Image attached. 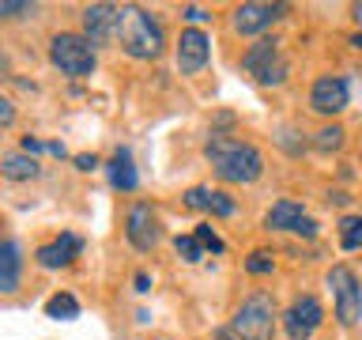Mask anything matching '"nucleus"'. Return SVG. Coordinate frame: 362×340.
Returning <instances> with one entry per match:
<instances>
[{
    "mask_svg": "<svg viewBox=\"0 0 362 340\" xmlns=\"http://www.w3.org/2000/svg\"><path fill=\"white\" fill-rule=\"evenodd\" d=\"M208 163L215 166V174L230 186H249L264 174V155L257 152L249 140H234V136H211L204 147Z\"/></svg>",
    "mask_w": 362,
    "mask_h": 340,
    "instance_id": "1",
    "label": "nucleus"
},
{
    "mask_svg": "<svg viewBox=\"0 0 362 340\" xmlns=\"http://www.w3.org/2000/svg\"><path fill=\"white\" fill-rule=\"evenodd\" d=\"M121 45L129 57H136V61H155L158 53H163V27H158L155 16H147L144 8L136 4H124L121 16H117V38H113Z\"/></svg>",
    "mask_w": 362,
    "mask_h": 340,
    "instance_id": "2",
    "label": "nucleus"
},
{
    "mask_svg": "<svg viewBox=\"0 0 362 340\" xmlns=\"http://www.w3.org/2000/svg\"><path fill=\"white\" fill-rule=\"evenodd\" d=\"M276 302H272L268 291H257L238 306L234 314V325L230 333L242 336V340H272V329H276Z\"/></svg>",
    "mask_w": 362,
    "mask_h": 340,
    "instance_id": "3",
    "label": "nucleus"
},
{
    "mask_svg": "<svg viewBox=\"0 0 362 340\" xmlns=\"http://www.w3.org/2000/svg\"><path fill=\"white\" fill-rule=\"evenodd\" d=\"M49 61L61 68L64 76H72V79H83L95 72V45H90L83 34H53V42H49Z\"/></svg>",
    "mask_w": 362,
    "mask_h": 340,
    "instance_id": "4",
    "label": "nucleus"
},
{
    "mask_svg": "<svg viewBox=\"0 0 362 340\" xmlns=\"http://www.w3.org/2000/svg\"><path fill=\"white\" fill-rule=\"evenodd\" d=\"M242 72L249 79H257V84H264V87L283 84V79H287V61H283V53H279V42L276 38L253 42L242 57Z\"/></svg>",
    "mask_w": 362,
    "mask_h": 340,
    "instance_id": "5",
    "label": "nucleus"
},
{
    "mask_svg": "<svg viewBox=\"0 0 362 340\" xmlns=\"http://www.w3.org/2000/svg\"><path fill=\"white\" fill-rule=\"evenodd\" d=\"M328 288L336 299V317L339 325H355L362 317V283L347 265H332L328 268Z\"/></svg>",
    "mask_w": 362,
    "mask_h": 340,
    "instance_id": "6",
    "label": "nucleus"
},
{
    "mask_svg": "<svg viewBox=\"0 0 362 340\" xmlns=\"http://www.w3.org/2000/svg\"><path fill=\"white\" fill-rule=\"evenodd\" d=\"M321 322H325V310L317 302V295H298L283 314V329H287L291 340H310L321 329Z\"/></svg>",
    "mask_w": 362,
    "mask_h": 340,
    "instance_id": "7",
    "label": "nucleus"
},
{
    "mask_svg": "<svg viewBox=\"0 0 362 340\" xmlns=\"http://www.w3.org/2000/svg\"><path fill=\"white\" fill-rule=\"evenodd\" d=\"M124 234H129V242L140 249V254H147V249H155L158 242V234H163V227H158V215L151 204H144V200H136L129 215H124Z\"/></svg>",
    "mask_w": 362,
    "mask_h": 340,
    "instance_id": "8",
    "label": "nucleus"
},
{
    "mask_svg": "<svg viewBox=\"0 0 362 340\" xmlns=\"http://www.w3.org/2000/svg\"><path fill=\"white\" fill-rule=\"evenodd\" d=\"M117 4H87L83 8V38L90 45H110L117 38Z\"/></svg>",
    "mask_w": 362,
    "mask_h": 340,
    "instance_id": "9",
    "label": "nucleus"
},
{
    "mask_svg": "<svg viewBox=\"0 0 362 340\" xmlns=\"http://www.w3.org/2000/svg\"><path fill=\"white\" fill-rule=\"evenodd\" d=\"M208 57H211V38L204 30L197 27H189V30H181V38H177V68L185 76H197L204 64H208Z\"/></svg>",
    "mask_w": 362,
    "mask_h": 340,
    "instance_id": "10",
    "label": "nucleus"
},
{
    "mask_svg": "<svg viewBox=\"0 0 362 340\" xmlns=\"http://www.w3.org/2000/svg\"><path fill=\"white\" fill-rule=\"evenodd\" d=\"M310 106L325 118L347 110V79L344 76H317V84L310 91Z\"/></svg>",
    "mask_w": 362,
    "mask_h": 340,
    "instance_id": "11",
    "label": "nucleus"
},
{
    "mask_svg": "<svg viewBox=\"0 0 362 340\" xmlns=\"http://www.w3.org/2000/svg\"><path fill=\"white\" fill-rule=\"evenodd\" d=\"M283 16V4H260V0H249V4L234 8V30L238 34H264L268 27H276Z\"/></svg>",
    "mask_w": 362,
    "mask_h": 340,
    "instance_id": "12",
    "label": "nucleus"
},
{
    "mask_svg": "<svg viewBox=\"0 0 362 340\" xmlns=\"http://www.w3.org/2000/svg\"><path fill=\"white\" fill-rule=\"evenodd\" d=\"M76 254H79V238H76V234H61L57 242L42 246L34 261H38L42 268H64V265H72Z\"/></svg>",
    "mask_w": 362,
    "mask_h": 340,
    "instance_id": "13",
    "label": "nucleus"
},
{
    "mask_svg": "<svg viewBox=\"0 0 362 340\" xmlns=\"http://www.w3.org/2000/svg\"><path fill=\"white\" fill-rule=\"evenodd\" d=\"M19 276H23V257H19V246L11 238H0V291H16L19 288Z\"/></svg>",
    "mask_w": 362,
    "mask_h": 340,
    "instance_id": "14",
    "label": "nucleus"
},
{
    "mask_svg": "<svg viewBox=\"0 0 362 340\" xmlns=\"http://www.w3.org/2000/svg\"><path fill=\"white\" fill-rule=\"evenodd\" d=\"M185 204H189V208H197V212L234 215V200L226 197V193H219V189H204V186H197V189L185 193Z\"/></svg>",
    "mask_w": 362,
    "mask_h": 340,
    "instance_id": "15",
    "label": "nucleus"
},
{
    "mask_svg": "<svg viewBox=\"0 0 362 340\" xmlns=\"http://www.w3.org/2000/svg\"><path fill=\"white\" fill-rule=\"evenodd\" d=\"M302 220H305V212H302L298 200H279V204H272V212L264 215V227L268 231H294Z\"/></svg>",
    "mask_w": 362,
    "mask_h": 340,
    "instance_id": "16",
    "label": "nucleus"
},
{
    "mask_svg": "<svg viewBox=\"0 0 362 340\" xmlns=\"http://www.w3.org/2000/svg\"><path fill=\"white\" fill-rule=\"evenodd\" d=\"M0 174L11 178V181H30V178H38V163H34L27 152H16V155L0 159Z\"/></svg>",
    "mask_w": 362,
    "mask_h": 340,
    "instance_id": "17",
    "label": "nucleus"
},
{
    "mask_svg": "<svg viewBox=\"0 0 362 340\" xmlns=\"http://www.w3.org/2000/svg\"><path fill=\"white\" fill-rule=\"evenodd\" d=\"M110 181L117 189H136V166H132V159H129V152H117L113 155V163H110Z\"/></svg>",
    "mask_w": 362,
    "mask_h": 340,
    "instance_id": "18",
    "label": "nucleus"
},
{
    "mask_svg": "<svg viewBox=\"0 0 362 340\" xmlns=\"http://www.w3.org/2000/svg\"><path fill=\"white\" fill-rule=\"evenodd\" d=\"M339 246L362 249V215H344V220H339Z\"/></svg>",
    "mask_w": 362,
    "mask_h": 340,
    "instance_id": "19",
    "label": "nucleus"
},
{
    "mask_svg": "<svg viewBox=\"0 0 362 340\" xmlns=\"http://www.w3.org/2000/svg\"><path fill=\"white\" fill-rule=\"evenodd\" d=\"M45 314H49V317H61V322H68V317H79V302H76L68 291H61V295H53V299L45 302Z\"/></svg>",
    "mask_w": 362,
    "mask_h": 340,
    "instance_id": "20",
    "label": "nucleus"
},
{
    "mask_svg": "<svg viewBox=\"0 0 362 340\" xmlns=\"http://www.w3.org/2000/svg\"><path fill=\"white\" fill-rule=\"evenodd\" d=\"M317 152H339V147H344V129H339V125H328V129H321L317 132Z\"/></svg>",
    "mask_w": 362,
    "mask_h": 340,
    "instance_id": "21",
    "label": "nucleus"
},
{
    "mask_svg": "<svg viewBox=\"0 0 362 340\" xmlns=\"http://www.w3.org/2000/svg\"><path fill=\"white\" fill-rule=\"evenodd\" d=\"M174 246H177V254L185 257V261H192V265H197V261L204 257V246L197 242V234H177Z\"/></svg>",
    "mask_w": 362,
    "mask_h": 340,
    "instance_id": "22",
    "label": "nucleus"
},
{
    "mask_svg": "<svg viewBox=\"0 0 362 340\" xmlns=\"http://www.w3.org/2000/svg\"><path fill=\"white\" fill-rule=\"evenodd\" d=\"M23 16H34V4H27V0H0V19H23Z\"/></svg>",
    "mask_w": 362,
    "mask_h": 340,
    "instance_id": "23",
    "label": "nucleus"
},
{
    "mask_svg": "<svg viewBox=\"0 0 362 340\" xmlns=\"http://www.w3.org/2000/svg\"><path fill=\"white\" fill-rule=\"evenodd\" d=\"M272 265H276V261H272V254H264V249H257V254L245 257V268L253 272V276H264V272H272Z\"/></svg>",
    "mask_w": 362,
    "mask_h": 340,
    "instance_id": "24",
    "label": "nucleus"
},
{
    "mask_svg": "<svg viewBox=\"0 0 362 340\" xmlns=\"http://www.w3.org/2000/svg\"><path fill=\"white\" fill-rule=\"evenodd\" d=\"M197 242H200L204 249H211V254H223V238L215 234L208 223H200V227H197Z\"/></svg>",
    "mask_w": 362,
    "mask_h": 340,
    "instance_id": "25",
    "label": "nucleus"
},
{
    "mask_svg": "<svg viewBox=\"0 0 362 340\" xmlns=\"http://www.w3.org/2000/svg\"><path fill=\"white\" fill-rule=\"evenodd\" d=\"M11 121H16V106H11V102L0 95V125H11Z\"/></svg>",
    "mask_w": 362,
    "mask_h": 340,
    "instance_id": "26",
    "label": "nucleus"
},
{
    "mask_svg": "<svg viewBox=\"0 0 362 340\" xmlns=\"http://www.w3.org/2000/svg\"><path fill=\"white\" fill-rule=\"evenodd\" d=\"M23 152H27V155H38V152H45V144L34 140V136H23Z\"/></svg>",
    "mask_w": 362,
    "mask_h": 340,
    "instance_id": "27",
    "label": "nucleus"
},
{
    "mask_svg": "<svg viewBox=\"0 0 362 340\" xmlns=\"http://www.w3.org/2000/svg\"><path fill=\"white\" fill-rule=\"evenodd\" d=\"M294 234H305V238H313V234H317V223L310 220V215H305V220H302L298 227H294Z\"/></svg>",
    "mask_w": 362,
    "mask_h": 340,
    "instance_id": "28",
    "label": "nucleus"
},
{
    "mask_svg": "<svg viewBox=\"0 0 362 340\" xmlns=\"http://www.w3.org/2000/svg\"><path fill=\"white\" fill-rule=\"evenodd\" d=\"M76 166H79V170H95L98 159H95V155H76Z\"/></svg>",
    "mask_w": 362,
    "mask_h": 340,
    "instance_id": "29",
    "label": "nucleus"
},
{
    "mask_svg": "<svg viewBox=\"0 0 362 340\" xmlns=\"http://www.w3.org/2000/svg\"><path fill=\"white\" fill-rule=\"evenodd\" d=\"M185 19H192V23H204V19H208V11H204V8H185Z\"/></svg>",
    "mask_w": 362,
    "mask_h": 340,
    "instance_id": "30",
    "label": "nucleus"
},
{
    "mask_svg": "<svg viewBox=\"0 0 362 340\" xmlns=\"http://www.w3.org/2000/svg\"><path fill=\"white\" fill-rule=\"evenodd\" d=\"M136 291H151V280H147V272H136Z\"/></svg>",
    "mask_w": 362,
    "mask_h": 340,
    "instance_id": "31",
    "label": "nucleus"
},
{
    "mask_svg": "<svg viewBox=\"0 0 362 340\" xmlns=\"http://www.w3.org/2000/svg\"><path fill=\"white\" fill-rule=\"evenodd\" d=\"M351 45H355V50L362 53V34H351Z\"/></svg>",
    "mask_w": 362,
    "mask_h": 340,
    "instance_id": "32",
    "label": "nucleus"
},
{
    "mask_svg": "<svg viewBox=\"0 0 362 340\" xmlns=\"http://www.w3.org/2000/svg\"><path fill=\"white\" fill-rule=\"evenodd\" d=\"M215 340H234V333H226V329H223V333H215Z\"/></svg>",
    "mask_w": 362,
    "mask_h": 340,
    "instance_id": "33",
    "label": "nucleus"
},
{
    "mask_svg": "<svg viewBox=\"0 0 362 340\" xmlns=\"http://www.w3.org/2000/svg\"><path fill=\"white\" fill-rule=\"evenodd\" d=\"M355 19L362 23V4H355Z\"/></svg>",
    "mask_w": 362,
    "mask_h": 340,
    "instance_id": "34",
    "label": "nucleus"
},
{
    "mask_svg": "<svg viewBox=\"0 0 362 340\" xmlns=\"http://www.w3.org/2000/svg\"><path fill=\"white\" fill-rule=\"evenodd\" d=\"M4 68H8V61H4V53H0V72H4Z\"/></svg>",
    "mask_w": 362,
    "mask_h": 340,
    "instance_id": "35",
    "label": "nucleus"
}]
</instances>
